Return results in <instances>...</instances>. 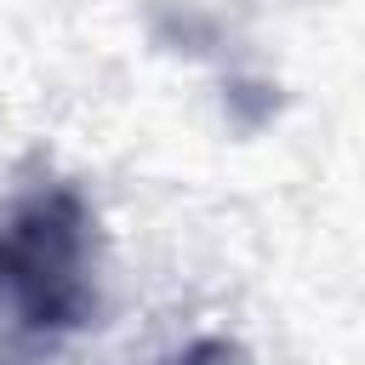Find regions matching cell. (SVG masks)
I'll use <instances>...</instances> for the list:
<instances>
[{
	"label": "cell",
	"mask_w": 365,
	"mask_h": 365,
	"mask_svg": "<svg viewBox=\"0 0 365 365\" xmlns=\"http://www.w3.org/2000/svg\"><path fill=\"white\" fill-rule=\"evenodd\" d=\"M91 211L68 182H40L0 211V314L23 336H68L97 319Z\"/></svg>",
	"instance_id": "cell-1"
}]
</instances>
